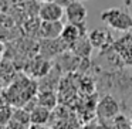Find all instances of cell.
<instances>
[{"label": "cell", "mask_w": 132, "mask_h": 129, "mask_svg": "<svg viewBox=\"0 0 132 129\" xmlns=\"http://www.w3.org/2000/svg\"><path fill=\"white\" fill-rule=\"evenodd\" d=\"M114 129H132L131 119L123 115H117L114 118Z\"/></svg>", "instance_id": "cell-11"}, {"label": "cell", "mask_w": 132, "mask_h": 129, "mask_svg": "<svg viewBox=\"0 0 132 129\" xmlns=\"http://www.w3.org/2000/svg\"><path fill=\"white\" fill-rule=\"evenodd\" d=\"M108 38H109V34L106 30H102V29H98V30H92V33H89L88 36V40L91 43L92 47H102V46H106L108 43Z\"/></svg>", "instance_id": "cell-8"}, {"label": "cell", "mask_w": 132, "mask_h": 129, "mask_svg": "<svg viewBox=\"0 0 132 129\" xmlns=\"http://www.w3.org/2000/svg\"><path fill=\"white\" fill-rule=\"evenodd\" d=\"M53 2H55L57 4H60L61 7H67L72 2V0H53Z\"/></svg>", "instance_id": "cell-13"}, {"label": "cell", "mask_w": 132, "mask_h": 129, "mask_svg": "<svg viewBox=\"0 0 132 129\" xmlns=\"http://www.w3.org/2000/svg\"><path fill=\"white\" fill-rule=\"evenodd\" d=\"M129 119H131V122H132V108H131V114H129Z\"/></svg>", "instance_id": "cell-18"}, {"label": "cell", "mask_w": 132, "mask_h": 129, "mask_svg": "<svg viewBox=\"0 0 132 129\" xmlns=\"http://www.w3.org/2000/svg\"><path fill=\"white\" fill-rule=\"evenodd\" d=\"M101 20L106 27L115 31H128L132 29V16L126 9H106L101 13Z\"/></svg>", "instance_id": "cell-1"}, {"label": "cell", "mask_w": 132, "mask_h": 129, "mask_svg": "<svg viewBox=\"0 0 132 129\" xmlns=\"http://www.w3.org/2000/svg\"><path fill=\"white\" fill-rule=\"evenodd\" d=\"M64 24L61 21H41L38 31L46 40H57L61 37Z\"/></svg>", "instance_id": "cell-6"}, {"label": "cell", "mask_w": 132, "mask_h": 129, "mask_svg": "<svg viewBox=\"0 0 132 129\" xmlns=\"http://www.w3.org/2000/svg\"><path fill=\"white\" fill-rule=\"evenodd\" d=\"M12 119L19 123H23V125H29L30 123V111H26V109H21V108L14 109Z\"/></svg>", "instance_id": "cell-10"}, {"label": "cell", "mask_w": 132, "mask_h": 129, "mask_svg": "<svg viewBox=\"0 0 132 129\" xmlns=\"http://www.w3.org/2000/svg\"><path fill=\"white\" fill-rule=\"evenodd\" d=\"M29 129H51V128L47 126V125H34V123H31V125L29 126Z\"/></svg>", "instance_id": "cell-14"}, {"label": "cell", "mask_w": 132, "mask_h": 129, "mask_svg": "<svg viewBox=\"0 0 132 129\" xmlns=\"http://www.w3.org/2000/svg\"><path fill=\"white\" fill-rule=\"evenodd\" d=\"M37 2H40V3L43 4V3H47V2H53V0H37Z\"/></svg>", "instance_id": "cell-17"}, {"label": "cell", "mask_w": 132, "mask_h": 129, "mask_svg": "<svg viewBox=\"0 0 132 129\" xmlns=\"http://www.w3.org/2000/svg\"><path fill=\"white\" fill-rule=\"evenodd\" d=\"M38 17L41 19V21H61V19L64 17V7L55 2L43 3L38 9Z\"/></svg>", "instance_id": "cell-4"}, {"label": "cell", "mask_w": 132, "mask_h": 129, "mask_svg": "<svg viewBox=\"0 0 132 129\" xmlns=\"http://www.w3.org/2000/svg\"><path fill=\"white\" fill-rule=\"evenodd\" d=\"M4 105H7V104L3 101V98H0V108H2V106H4Z\"/></svg>", "instance_id": "cell-16"}, {"label": "cell", "mask_w": 132, "mask_h": 129, "mask_svg": "<svg viewBox=\"0 0 132 129\" xmlns=\"http://www.w3.org/2000/svg\"><path fill=\"white\" fill-rule=\"evenodd\" d=\"M4 50H6V47H4V44L0 41V57L3 55V53H4Z\"/></svg>", "instance_id": "cell-15"}, {"label": "cell", "mask_w": 132, "mask_h": 129, "mask_svg": "<svg viewBox=\"0 0 132 129\" xmlns=\"http://www.w3.org/2000/svg\"><path fill=\"white\" fill-rule=\"evenodd\" d=\"M80 2H87V0H80Z\"/></svg>", "instance_id": "cell-19"}, {"label": "cell", "mask_w": 132, "mask_h": 129, "mask_svg": "<svg viewBox=\"0 0 132 129\" xmlns=\"http://www.w3.org/2000/svg\"><path fill=\"white\" fill-rule=\"evenodd\" d=\"M37 105L44 106V108L50 109L51 111L55 105H57V97L51 89H46V91H41L38 95V104Z\"/></svg>", "instance_id": "cell-9"}, {"label": "cell", "mask_w": 132, "mask_h": 129, "mask_svg": "<svg viewBox=\"0 0 132 129\" xmlns=\"http://www.w3.org/2000/svg\"><path fill=\"white\" fill-rule=\"evenodd\" d=\"M50 116H51V111L44 106L36 105L34 108L30 111V123L34 125H46L48 122Z\"/></svg>", "instance_id": "cell-7"}, {"label": "cell", "mask_w": 132, "mask_h": 129, "mask_svg": "<svg viewBox=\"0 0 132 129\" xmlns=\"http://www.w3.org/2000/svg\"><path fill=\"white\" fill-rule=\"evenodd\" d=\"M12 118H13L12 106L4 105L0 108V125H7V123H10Z\"/></svg>", "instance_id": "cell-12"}, {"label": "cell", "mask_w": 132, "mask_h": 129, "mask_svg": "<svg viewBox=\"0 0 132 129\" xmlns=\"http://www.w3.org/2000/svg\"><path fill=\"white\" fill-rule=\"evenodd\" d=\"M64 16L67 17V21L71 24H85L87 20V7L80 0H72L67 7H64Z\"/></svg>", "instance_id": "cell-2"}, {"label": "cell", "mask_w": 132, "mask_h": 129, "mask_svg": "<svg viewBox=\"0 0 132 129\" xmlns=\"http://www.w3.org/2000/svg\"><path fill=\"white\" fill-rule=\"evenodd\" d=\"M97 114L101 121L106 119H114L117 115H119V104L117 99L111 97V95H105L102 99L100 101L97 106Z\"/></svg>", "instance_id": "cell-3"}, {"label": "cell", "mask_w": 132, "mask_h": 129, "mask_svg": "<svg viewBox=\"0 0 132 129\" xmlns=\"http://www.w3.org/2000/svg\"><path fill=\"white\" fill-rule=\"evenodd\" d=\"M85 31H87V26L85 24H71L67 23L64 24L63 33H61V40L65 44H74L75 41H78L80 38L85 37Z\"/></svg>", "instance_id": "cell-5"}]
</instances>
